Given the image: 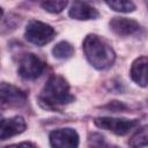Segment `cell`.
<instances>
[{
	"mask_svg": "<svg viewBox=\"0 0 148 148\" xmlns=\"http://www.w3.org/2000/svg\"><path fill=\"white\" fill-rule=\"evenodd\" d=\"M54 35H56V31L50 24L43 23L40 21H36V20H31L27 24V28L24 31V36L27 40L38 46H43L50 43L53 39Z\"/></svg>",
	"mask_w": 148,
	"mask_h": 148,
	"instance_id": "obj_3",
	"label": "cell"
},
{
	"mask_svg": "<svg viewBox=\"0 0 148 148\" xmlns=\"http://www.w3.org/2000/svg\"><path fill=\"white\" fill-rule=\"evenodd\" d=\"M147 64H148L147 57L142 56V57L136 58L131 66L132 80L136 84H139L143 88L147 87Z\"/></svg>",
	"mask_w": 148,
	"mask_h": 148,
	"instance_id": "obj_11",
	"label": "cell"
},
{
	"mask_svg": "<svg viewBox=\"0 0 148 148\" xmlns=\"http://www.w3.org/2000/svg\"><path fill=\"white\" fill-rule=\"evenodd\" d=\"M27 128L25 120L21 116L5 118L0 120V139L6 140L17 134H21Z\"/></svg>",
	"mask_w": 148,
	"mask_h": 148,
	"instance_id": "obj_8",
	"label": "cell"
},
{
	"mask_svg": "<svg viewBox=\"0 0 148 148\" xmlns=\"http://www.w3.org/2000/svg\"><path fill=\"white\" fill-rule=\"evenodd\" d=\"M105 108H108V109H110V110H113L114 112H117V111H121V110H125L126 109V106L123 104V103H120V102H118V101H113V102H111L109 105H106Z\"/></svg>",
	"mask_w": 148,
	"mask_h": 148,
	"instance_id": "obj_17",
	"label": "cell"
},
{
	"mask_svg": "<svg viewBox=\"0 0 148 148\" xmlns=\"http://www.w3.org/2000/svg\"><path fill=\"white\" fill-rule=\"evenodd\" d=\"M50 143L53 148H77L79 135L73 128H59L50 133Z\"/></svg>",
	"mask_w": 148,
	"mask_h": 148,
	"instance_id": "obj_7",
	"label": "cell"
},
{
	"mask_svg": "<svg viewBox=\"0 0 148 148\" xmlns=\"http://www.w3.org/2000/svg\"><path fill=\"white\" fill-rule=\"evenodd\" d=\"M74 101L69 84L61 75H51L39 95V102L44 108L59 109Z\"/></svg>",
	"mask_w": 148,
	"mask_h": 148,
	"instance_id": "obj_1",
	"label": "cell"
},
{
	"mask_svg": "<svg viewBox=\"0 0 148 148\" xmlns=\"http://www.w3.org/2000/svg\"><path fill=\"white\" fill-rule=\"evenodd\" d=\"M45 69L44 61L34 53L24 54L18 62V74L27 80H35L42 75Z\"/></svg>",
	"mask_w": 148,
	"mask_h": 148,
	"instance_id": "obj_5",
	"label": "cell"
},
{
	"mask_svg": "<svg viewBox=\"0 0 148 148\" xmlns=\"http://www.w3.org/2000/svg\"><path fill=\"white\" fill-rule=\"evenodd\" d=\"M128 145L132 148H141L147 146V126H142L136 130L128 141Z\"/></svg>",
	"mask_w": 148,
	"mask_h": 148,
	"instance_id": "obj_13",
	"label": "cell"
},
{
	"mask_svg": "<svg viewBox=\"0 0 148 148\" xmlns=\"http://www.w3.org/2000/svg\"><path fill=\"white\" fill-rule=\"evenodd\" d=\"M2 15H3V10H2V8L0 7V18L2 17Z\"/></svg>",
	"mask_w": 148,
	"mask_h": 148,
	"instance_id": "obj_19",
	"label": "cell"
},
{
	"mask_svg": "<svg viewBox=\"0 0 148 148\" xmlns=\"http://www.w3.org/2000/svg\"><path fill=\"white\" fill-rule=\"evenodd\" d=\"M5 148H37V146L31 143V142H21V143H15V145L7 146Z\"/></svg>",
	"mask_w": 148,
	"mask_h": 148,
	"instance_id": "obj_18",
	"label": "cell"
},
{
	"mask_svg": "<svg viewBox=\"0 0 148 148\" xmlns=\"http://www.w3.org/2000/svg\"><path fill=\"white\" fill-rule=\"evenodd\" d=\"M111 30L118 36H130L140 30V24L127 17H113L110 21Z\"/></svg>",
	"mask_w": 148,
	"mask_h": 148,
	"instance_id": "obj_9",
	"label": "cell"
},
{
	"mask_svg": "<svg viewBox=\"0 0 148 148\" xmlns=\"http://www.w3.org/2000/svg\"><path fill=\"white\" fill-rule=\"evenodd\" d=\"M94 124L102 130L110 131L117 135H125L132 130L139 126L138 119H124V118H111V117H98L95 118Z\"/></svg>",
	"mask_w": 148,
	"mask_h": 148,
	"instance_id": "obj_4",
	"label": "cell"
},
{
	"mask_svg": "<svg viewBox=\"0 0 148 148\" xmlns=\"http://www.w3.org/2000/svg\"><path fill=\"white\" fill-rule=\"evenodd\" d=\"M87 60L97 69L111 67L116 60V53L111 45L97 35H88L82 45Z\"/></svg>",
	"mask_w": 148,
	"mask_h": 148,
	"instance_id": "obj_2",
	"label": "cell"
},
{
	"mask_svg": "<svg viewBox=\"0 0 148 148\" xmlns=\"http://www.w3.org/2000/svg\"><path fill=\"white\" fill-rule=\"evenodd\" d=\"M88 147L89 148H118L116 146L109 145L105 141V138L99 133H90L88 136Z\"/></svg>",
	"mask_w": 148,
	"mask_h": 148,
	"instance_id": "obj_14",
	"label": "cell"
},
{
	"mask_svg": "<svg viewBox=\"0 0 148 148\" xmlns=\"http://www.w3.org/2000/svg\"><path fill=\"white\" fill-rule=\"evenodd\" d=\"M27 92L7 82L0 83V103L8 106H23L27 102Z\"/></svg>",
	"mask_w": 148,
	"mask_h": 148,
	"instance_id": "obj_6",
	"label": "cell"
},
{
	"mask_svg": "<svg viewBox=\"0 0 148 148\" xmlns=\"http://www.w3.org/2000/svg\"><path fill=\"white\" fill-rule=\"evenodd\" d=\"M69 16L75 20L86 21V20H95L99 16V13L96 8L82 1H74L69 9Z\"/></svg>",
	"mask_w": 148,
	"mask_h": 148,
	"instance_id": "obj_10",
	"label": "cell"
},
{
	"mask_svg": "<svg viewBox=\"0 0 148 148\" xmlns=\"http://www.w3.org/2000/svg\"><path fill=\"white\" fill-rule=\"evenodd\" d=\"M106 5L120 13H131L135 9V5L132 1H106Z\"/></svg>",
	"mask_w": 148,
	"mask_h": 148,
	"instance_id": "obj_15",
	"label": "cell"
},
{
	"mask_svg": "<svg viewBox=\"0 0 148 148\" xmlns=\"http://www.w3.org/2000/svg\"><path fill=\"white\" fill-rule=\"evenodd\" d=\"M52 53L56 58L58 59H68L73 56L74 53V47L72 46V44H69L68 42H59L53 49H52Z\"/></svg>",
	"mask_w": 148,
	"mask_h": 148,
	"instance_id": "obj_12",
	"label": "cell"
},
{
	"mask_svg": "<svg viewBox=\"0 0 148 148\" xmlns=\"http://www.w3.org/2000/svg\"><path fill=\"white\" fill-rule=\"evenodd\" d=\"M67 1H44L42 2V7L49 12V13H53V14H58L60 12H62L66 6H67Z\"/></svg>",
	"mask_w": 148,
	"mask_h": 148,
	"instance_id": "obj_16",
	"label": "cell"
}]
</instances>
